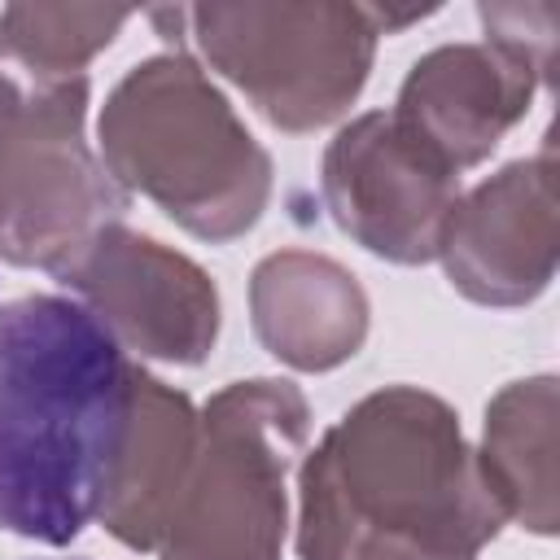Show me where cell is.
<instances>
[{
    "mask_svg": "<svg viewBox=\"0 0 560 560\" xmlns=\"http://www.w3.org/2000/svg\"><path fill=\"white\" fill-rule=\"evenodd\" d=\"M538 83V70L499 44H442L411 66L389 118L459 175L525 118Z\"/></svg>",
    "mask_w": 560,
    "mask_h": 560,
    "instance_id": "30bf717a",
    "label": "cell"
},
{
    "mask_svg": "<svg viewBox=\"0 0 560 560\" xmlns=\"http://www.w3.org/2000/svg\"><path fill=\"white\" fill-rule=\"evenodd\" d=\"M298 560H477L503 529L459 416L429 389L359 398L302 459Z\"/></svg>",
    "mask_w": 560,
    "mask_h": 560,
    "instance_id": "6da1fadb",
    "label": "cell"
},
{
    "mask_svg": "<svg viewBox=\"0 0 560 560\" xmlns=\"http://www.w3.org/2000/svg\"><path fill=\"white\" fill-rule=\"evenodd\" d=\"M560 206L551 136L542 153L508 162L464 192L442 228L438 258L451 284L481 306H525L556 276Z\"/></svg>",
    "mask_w": 560,
    "mask_h": 560,
    "instance_id": "9c48e42d",
    "label": "cell"
},
{
    "mask_svg": "<svg viewBox=\"0 0 560 560\" xmlns=\"http://www.w3.org/2000/svg\"><path fill=\"white\" fill-rule=\"evenodd\" d=\"M311 407L293 381H232L197 416V455L158 542L162 560H280Z\"/></svg>",
    "mask_w": 560,
    "mask_h": 560,
    "instance_id": "277c9868",
    "label": "cell"
},
{
    "mask_svg": "<svg viewBox=\"0 0 560 560\" xmlns=\"http://www.w3.org/2000/svg\"><path fill=\"white\" fill-rule=\"evenodd\" d=\"M477 472L503 521L529 534H556V376H529L499 389L486 407Z\"/></svg>",
    "mask_w": 560,
    "mask_h": 560,
    "instance_id": "4fadbf2b",
    "label": "cell"
},
{
    "mask_svg": "<svg viewBox=\"0 0 560 560\" xmlns=\"http://www.w3.org/2000/svg\"><path fill=\"white\" fill-rule=\"evenodd\" d=\"M486 44H499L503 52L521 57L538 70L542 83L556 79V35H560V4L556 0H516V4H477Z\"/></svg>",
    "mask_w": 560,
    "mask_h": 560,
    "instance_id": "9a60e30c",
    "label": "cell"
},
{
    "mask_svg": "<svg viewBox=\"0 0 560 560\" xmlns=\"http://www.w3.org/2000/svg\"><path fill=\"white\" fill-rule=\"evenodd\" d=\"M122 346L70 298L0 302V529L66 547L96 516L127 416Z\"/></svg>",
    "mask_w": 560,
    "mask_h": 560,
    "instance_id": "7a4b0ae2",
    "label": "cell"
},
{
    "mask_svg": "<svg viewBox=\"0 0 560 560\" xmlns=\"http://www.w3.org/2000/svg\"><path fill=\"white\" fill-rule=\"evenodd\" d=\"M127 18V9L9 4L0 13V66H18L31 83L79 79L83 66L114 44Z\"/></svg>",
    "mask_w": 560,
    "mask_h": 560,
    "instance_id": "5bb4252c",
    "label": "cell"
},
{
    "mask_svg": "<svg viewBox=\"0 0 560 560\" xmlns=\"http://www.w3.org/2000/svg\"><path fill=\"white\" fill-rule=\"evenodd\" d=\"M197 455V411L144 368H131L127 416L114 442L96 521L131 551H158Z\"/></svg>",
    "mask_w": 560,
    "mask_h": 560,
    "instance_id": "8fae6325",
    "label": "cell"
},
{
    "mask_svg": "<svg viewBox=\"0 0 560 560\" xmlns=\"http://www.w3.org/2000/svg\"><path fill=\"white\" fill-rule=\"evenodd\" d=\"M101 162L201 241L245 236L271 197V158L188 52L131 66L101 109Z\"/></svg>",
    "mask_w": 560,
    "mask_h": 560,
    "instance_id": "3957f363",
    "label": "cell"
},
{
    "mask_svg": "<svg viewBox=\"0 0 560 560\" xmlns=\"http://www.w3.org/2000/svg\"><path fill=\"white\" fill-rule=\"evenodd\" d=\"M319 188L332 223L350 241L402 267L438 258L442 228L459 201V175L402 136L385 109L332 136Z\"/></svg>",
    "mask_w": 560,
    "mask_h": 560,
    "instance_id": "ba28073f",
    "label": "cell"
},
{
    "mask_svg": "<svg viewBox=\"0 0 560 560\" xmlns=\"http://www.w3.org/2000/svg\"><path fill=\"white\" fill-rule=\"evenodd\" d=\"M249 311L267 354L298 372H328L354 359L368 337V298L359 280L311 249L267 254L249 280Z\"/></svg>",
    "mask_w": 560,
    "mask_h": 560,
    "instance_id": "7c38bea8",
    "label": "cell"
},
{
    "mask_svg": "<svg viewBox=\"0 0 560 560\" xmlns=\"http://www.w3.org/2000/svg\"><path fill=\"white\" fill-rule=\"evenodd\" d=\"M79 306L122 346L162 363H201L219 337V289L179 249L122 223L96 232L57 271Z\"/></svg>",
    "mask_w": 560,
    "mask_h": 560,
    "instance_id": "52a82bcc",
    "label": "cell"
},
{
    "mask_svg": "<svg viewBox=\"0 0 560 560\" xmlns=\"http://www.w3.org/2000/svg\"><path fill=\"white\" fill-rule=\"evenodd\" d=\"M184 22L201 57L293 136L350 109L381 39L368 4H197Z\"/></svg>",
    "mask_w": 560,
    "mask_h": 560,
    "instance_id": "8992f818",
    "label": "cell"
},
{
    "mask_svg": "<svg viewBox=\"0 0 560 560\" xmlns=\"http://www.w3.org/2000/svg\"><path fill=\"white\" fill-rule=\"evenodd\" d=\"M88 74L31 83L0 66V258L57 276L109 223L127 192L92 153Z\"/></svg>",
    "mask_w": 560,
    "mask_h": 560,
    "instance_id": "5b68a950",
    "label": "cell"
}]
</instances>
